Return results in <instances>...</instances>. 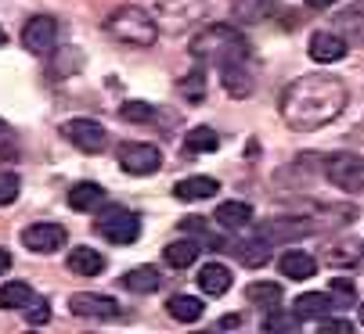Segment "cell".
<instances>
[{"label": "cell", "mask_w": 364, "mask_h": 334, "mask_svg": "<svg viewBox=\"0 0 364 334\" xmlns=\"http://www.w3.org/2000/svg\"><path fill=\"white\" fill-rule=\"evenodd\" d=\"M220 69V83H224V90L231 94V97H249L252 90H256V69H252V62H249V54H238V58H228V62H220L217 65Z\"/></svg>", "instance_id": "6"}, {"label": "cell", "mask_w": 364, "mask_h": 334, "mask_svg": "<svg viewBox=\"0 0 364 334\" xmlns=\"http://www.w3.org/2000/svg\"><path fill=\"white\" fill-rule=\"evenodd\" d=\"M55 40H58V22L50 15H36L22 29V43L33 54H50V50H55Z\"/></svg>", "instance_id": "11"}, {"label": "cell", "mask_w": 364, "mask_h": 334, "mask_svg": "<svg viewBox=\"0 0 364 334\" xmlns=\"http://www.w3.org/2000/svg\"><path fill=\"white\" fill-rule=\"evenodd\" d=\"M29 302H36L29 284H18V281L0 284V309H26Z\"/></svg>", "instance_id": "27"}, {"label": "cell", "mask_w": 364, "mask_h": 334, "mask_svg": "<svg viewBox=\"0 0 364 334\" xmlns=\"http://www.w3.org/2000/svg\"><path fill=\"white\" fill-rule=\"evenodd\" d=\"M321 169H325L332 187H339L346 194L364 191V155H357V151H332V155H325Z\"/></svg>", "instance_id": "4"}, {"label": "cell", "mask_w": 364, "mask_h": 334, "mask_svg": "<svg viewBox=\"0 0 364 334\" xmlns=\"http://www.w3.org/2000/svg\"><path fill=\"white\" fill-rule=\"evenodd\" d=\"M299 323H303V316H299L296 309H292V313H282V309L274 306V309L264 316V330H271V334H274V330H299Z\"/></svg>", "instance_id": "29"}, {"label": "cell", "mask_w": 364, "mask_h": 334, "mask_svg": "<svg viewBox=\"0 0 364 334\" xmlns=\"http://www.w3.org/2000/svg\"><path fill=\"white\" fill-rule=\"evenodd\" d=\"M65 198H69V208H76V212H90V208L101 205V198H105V187L94 184V180H80V184L69 187Z\"/></svg>", "instance_id": "20"}, {"label": "cell", "mask_w": 364, "mask_h": 334, "mask_svg": "<svg viewBox=\"0 0 364 334\" xmlns=\"http://www.w3.org/2000/svg\"><path fill=\"white\" fill-rule=\"evenodd\" d=\"M69 241V230L62 227V223H33V227L22 230V245L36 255H50L58 252L62 245Z\"/></svg>", "instance_id": "10"}, {"label": "cell", "mask_w": 364, "mask_h": 334, "mask_svg": "<svg viewBox=\"0 0 364 334\" xmlns=\"http://www.w3.org/2000/svg\"><path fill=\"white\" fill-rule=\"evenodd\" d=\"M332 4H336V0H306V8H314V11H325Z\"/></svg>", "instance_id": "36"}, {"label": "cell", "mask_w": 364, "mask_h": 334, "mask_svg": "<svg viewBox=\"0 0 364 334\" xmlns=\"http://www.w3.org/2000/svg\"><path fill=\"white\" fill-rule=\"evenodd\" d=\"M123 288L134 291V295H155L163 288V273L155 266H134L123 273Z\"/></svg>", "instance_id": "14"}, {"label": "cell", "mask_w": 364, "mask_h": 334, "mask_svg": "<svg viewBox=\"0 0 364 334\" xmlns=\"http://www.w3.org/2000/svg\"><path fill=\"white\" fill-rule=\"evenodd\" d=\"M328 330H343V334H350L353 323H350V320H332V316H325V320H321V334H328Z\"/></svg>", "instance_id": "35"}, {"label": "cell", "mask_w": 364, "mask_h": 334, "mask_svg": "<svg viewBox=\"0 0 364 334\" xmlns=\"http://www.w3.org/2000/svg\"><path fill=\"white\" fill-rule=\"evenodd\" d=\"M11 269V255H8V248H0V273H8Z\"/></svg>", "instance_id": "37"}, {"label": "cell", "mask_w": 364, "mask_h": 334, "mask_svg": "<svg viewBox=\"0 0 364 334\" xmlns=\"http://www.w3.org/2000/svg\"><path fill=\"white\" fill-rule=\"evenodd\" d=\"M94 227H97L101 238L112 241V245H134V241L141 238V219H137L134 212L119 208V205H112L105 216H97Z\"/></svg>", "instance_id": "5"}, {"label": "cell", "mask_w": 364, "mask_h": 334, "mask_svg": "<svg viewBox=\"0 0 364 334\" xmlns=\"http://www.w3.org/2000/svg\"><path fill=\"white\" fill-rule=\"evenodd\" d=\"M357 320H360V323H364V302H360V306H357Z\"/></svg>", "instance_id": "39"}, {"label": "cell", "mask_w": 364, "mask_h": 334, "mask_svg": "<svg viewBox=\"0 0 364 334\" xmlns=\"http://www.w3.org/2000/svg\"><path fill=\"white\" fill-rule=\"evenodd\" d=\"M4 40H8V36H4V29H0V47H4Z\"/></svg>", "instance_id": "40"}, {"label": "cell", "mask_w": 364, "mask_h": 334, "mask_svg": "<svg viewBox=\"0 0 364 334\" xmlns=\"http://www.w3.org/2000/svg\"><path fill=\"white\" fill-rule=\"evenodd\" d=\"M213 219L220 223L224 230H245L249 223H252V205L249 201H220Z\"/></svg>", "instance_id": "16"}, {"label": "cell", "mask_w": 364, "mask_h": 334, "mask_svg": "<svg viewBox=\"0 0 364 334\" xmlns=\"http://www.w3.org/2000/svg\"><path fill=\"white\" fill-rule=\"evenodd\" d=\"M360 255H364V245H360Z\"/></svg>", "instance_id": "41"}, {"label": "cell", "mask_w": 364, "mask_h": 334, "mask_svg": "<svg viewBox=\"0 0 364 334\" xmlns=\"http://www.w3.org/2000/svg\"><path fill=\"white\" fill-rule=\"evenodd\" d=\"M62 133L69 137V144H76L87 155L105 151V144H109V133H105V126H101L97 119H69L62 126Z\"/></svg>", "instance_id": "9"}, {"label": "cell", "mask_w": 364, "mask_h": 334, "mask_svg": "<svg viewBox=\"0 0 364 334\" xmlns=\"http://www.w3.org/2000/svg\"><path fill=\"white\" fill-rule=\"evenodd\" d=\"M245 299H249L252 306L274 309V306L282 302V284H274V281H252V284L245 288Z\"/></svg>", "instance_id": "26"}, {"label": "cell", "mask_w": 364, "mask_h": 334, "mask_svg": "<svg viewBox=\"0 0 364 334\" xmlns=\"http://www.w3.org/2000/svg\"><path fill=\"white\" fill-rule=\"evenodd\" d=\"M336 306H339V302H336L332 295H325V291H306V295H299V299H296V306H292V309H296L303 320H325Z\"/></svg>", "instance_id": "17"}, {"label": "cell", "mask_w": 364, "mask_h": 334, "mask_svg": "<svg viewBox=\"0 0 364 334\" xmlns=\"http://www.w3.org/2000/svg\"><path fill=\"white\" fill-rule=\"evenodd\" d=\"M332 295H339L343 302H353V281H346V277H332Z\"/></svg>", "instance_id": "34"}, {"label": "cell", "mask_w": 364, "mask_h": 334, "mask_svg": "<svg viewBox=\"0 0 364 334\" xmlns=\"http://www.w3.org/2000/svg\"><path fill=\"white\" fill-rule=\"evenodd\" d=\"M198 288L205 291V295H213V299H220V295H228L231 291V269L224 266V262H205L202 269H198Z\"/></svg>", "instance_id": "13"}, {"label": "cell", "mask_w": 364, "mask_h": 334, "mask_svg": "<svg viewBox=\"0 0 364 334\" xmlns=\"http://www.w3.org/2000/svg\"><path fill=\"white\" fill-rule=\"evenodd\" d=\"M220 191V184L213 180V177H184L177 187H173V194L181 198V201H205V198H213Z\"/></svg>", "instance_id": "21"}, {"label": "cell", "mask_w": 364, "mask_h": 334, "mask_svg": "<svg viewBox=\"0 0 364 334\" xmlns=\"http://www.w3.org/2000/svg\"><path fill=\"white\" fill-rule=\"evenodd\" d=\"M238 323H242V316H224L220 320V327H238Z\"/></svg>", "instance_id": "38"}, {"label": "cell", "mask_w": 364, "mask_h": 334, "mask_svg": "<svg viewBox=\"0 0 364 334\" xmlns=\"http://www.w3.org/2000/svg\"><path fill=\"white\" fill-rule=\"evenodd\" d=\"M181 90H184V97H188V101H195V104H198V101L205 97V72H202V69L188 72V76L181 79Z\"/></svg>", "instance_id": "31"}, {"label": "cell", "mask_w": 364, "mask_h": 334, "mask_svg": "<svg viewBox=\"0 0 364 334\" xmlns=\"http://www.w3.org/2000/svg\"><path fill=\"white\" fill-rule=\"evenodd\" d=\"M18 187H22L18 173H11V169H0V205H11V201L18 198Z\"/></svg>", "instance_id": "32"}, {"label": "cell", "mask_w": 364, "mask_h": 334, "mask_svg": "<svg viewBox=\"0 0 364 334\" xmlns=\"http://www.w3.org/2000/svg\"><path fill=\"white\" fill-rule=\"evenodd\" d=\"M336 33H343L350 43H364V0H357V4L336 15Z\"/></svg>", "instance_id": "18"}, {"label": "cell", "mask_w": 364, "mask_h": 334, "mask_svg": "<svg viewBox=\"0 0 364 334\" xmlns=\"http://www.w3.org/2000/svg\"><path fill=\"white\" fill-rule=\"evenodd\" d=\"M119 119L123 123H151L155 119V104H148V101H127L123 108H119Z\"/></svg>", "instance_id": "30"}, {"label": "cell", "mask_w": 364, "mask_h": 334, "mask_svg": "<svg viewBox=\"0 0 364 334\" xmlns=\"http://www.w3.org/2000/svg\"><path fill=\"white\" fill-rule=\"evenodd\" d=\"M259 234H264L267 241H292V238H303L310 234V223H299V219H271L259 227Z\"/></svg>", "instance_id": "23"}, {"label": "cell", "mask_w": 364, "mask_h": 334, "mask_svg": "<svg viewBox=\"0 0 364 334\" xmlns=\"http://www.w3.org/2000/svg\"><path fill=\"white\" fill-rule=\"evenodd\" d=\"M119 169L130 177H151L163 169V155L155 144H123L119 147Z\"/></svg>", "instance_id": "7"}, {"label": "cell", "mask_w": 364, "mask_h": 334, "mask_svg": "<svg viewBox=\"0 0 364 334\" xmlns=\"http://www.w3.org/2000/svg\"><path fill=\"white\" fill-rule=\"evenodd\" d=\"M198 252H202V245H198L195 238H184V241H170V245L163 248V259H166L173 269H184V266H191V262L198 259Z\"/></svg>", "instance_id": "24"}, {"label": "cell", "mask_w": 364, "mask_h": 334, "mask_svg": "<svg viewBox=\"0 0 364 334\" xmlns=\"http://www.w3.org/2000/svg\"><path fill=\"white\" fill-rule=\"evenodd\" d=\"M69 313L83 316V320H119L123 306L112 295H94V291H76L69 299Z\"/></svg>", "instance_id": "8"}, {"label": "cell", "mask_w": 364, "mask_h": 334, "mask_svg": "<svg viewBox=\"0 0 364 334\" xmlns=\"http://www.w3.org/2000/svg\"><path fill=\"white\" fill-rule=\"evenodd\" d=\"M350 101V90L339 76H325V72H310L299 76L285 87L278 111L289 130L296 133H314L328 123H336L343 116V108Z\"/></svg>", "instance_id": "1"}, {"label": "cell", "mask_w": 364, "mask_h": 334, "mask_svg": "<svg viewBox=\"0 0 364 334\" xmlns=\"http://www.w3.org/2000/svg\"><path fill=\"white\" fill-rule=\"evenodd\" d=\"M278 269H282V277H289V281H310V277L318 273V259L292 248V252H285L278 259Z\"/></svg>", "instance_id": "15"}, {"label": "cell", "mask_w": 364, "mask_h": 334, "mask_svg": "<svg viewBox=\"0 0 364 334\" xmlns=\"http://www.w3.org/2000/svg\"><path fill=\"white\" fill-rule=\"evenodd\" d=\"M350 40L343 36V33H336V29H321V33H314L310 36V58H314L318 65H332V62H343L346 58V47Z\"/></svg>", "instance_id": "12"}, {"label": "cell", "mask_w": 364, "mask_h": 334, "mask_svg": "<svg viewBox=\"0 0 364 334\" xmlns=\"http://www.w3.org/2000/svg\"><path fill=\"white\" fill-rule=\"evenodd\" d=\"M166 309H170V316L181 320V323H195V320H202V313H205L202 299H195V295H173V299L166 302Z\"/></svg>", "instance_id": "25"}, {"label": "cell", "mask_w": 364, "mask_h": 334, "mask_svg": "<svg viewBox=\"0 0 364 334\" xmlns=\"http://www.w3.org/2000/svg\"><path fill=\"white\" fill-rule=\"evenodd\" d=\"M26 320H29V323H47V320H50L47 302H43V299H40V302H29V306H26Z\"/></svg>", "instance_id": "33"}, {"label": "cell", "mask_w": 364, "mask_h": 334, "mask_svg": "<svg viewBox=\"0 0 364 334\" xmlns=\"http://www.w3.org/2000/svg\"><path fill=\"white\" fill-rule=\"evenodd\" d=\"M220 147V137L210 130V126H195L188 137H184V151H191V155H210V151H217Z\"/></svg>", "instance_id": "28"}, {"label": "cell", "mask_w": 364, "mask_h": 334, "mask_svg": "<svg viewBox=\"0 0 364 334\" xmlns=\"http://www.w3.org/2000/svg\"><path fill=\"white\" fill-rule=\"evenodd\" d=\"M191 54L198 62H228V58H238V54H249V43L245 36L235 29V26H210V29H202L195 33L191 40Z\"/></svg>", "instance_id": "3"}, {"label": "cell", "mask_w": 364, "mask_h": 334, "mask_svg": "<svg viewBox=\"0 0 364 334\" xmlns=\"http://www.w3.org/2000/svg\"><path fill=\"white\" fill-rule=\"evenodd\" d=\"M105 33L127 47H151L159 40V22H155L151 11H144L137 4H123L105 18Z\"/></svg>", "instance_id": "2"}, {"label": "cell", "mask_w": 364, "mask_h": 334, "mask_svg": "<svg viewBox=\"0 0 364 334\" xmlns=\"http://www.w3.org/2000/svg\"><path fill=\"white\" fill-rule=\"evenodd\" d=\"M69 269L76 277H97L101 269H105V255H101L97 248H87V245H76L69 252Z\"/></svg>", "instance_id": "19"}, {"label": "cell", "mask_w": 364, "mask_h": 334, "mask_svg": "<svg viewBox=\"0 0 364 334\" xmlns=\"http://www.w3.org/2000/svg\"><path fill=\"white\" fill-rule=\"evenodd\" d=\"M231 252L238 255V262L242 266H264V262H271V241L259 234V238H252V241H238V245H231Z\"/></svg>", "instance_id": "22"}]
</instances>
